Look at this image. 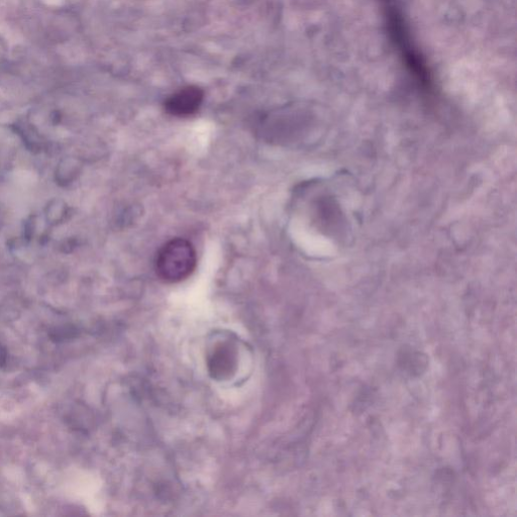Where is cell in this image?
Instances as JSON below:
<instances>
[{
	"mask_svg": "<svg viewBox=\"0 0 517 517\" xmlns=\"http://www.w3.org/2000/svg\"><path fill=\"white\" fill-rule=\"evenodd\" d=\"M204 98L197 86H186L173 93L165 101V111L177 118H187L198 112Z\"/></svg>",
	"mask_w": 517,
	"mask_h": 517,
	"instance_id": "2",
	"label": "cell"
},
{
	"mask_svg": "<svg viewBox=\"0 0 517 517\" xmlns=\"http://www.w3.org/2000/svg\"><path fill=\"white\" fill-rule=\"evenodd\" d=\"M196 264L197 255L193 245L185 239L176 238L159 250L155 268L164 282L179 283L194 272Z\"/></svg>",
	"mask_w": 517,
	"mask_h": 517,
	"instance_id": "1",
	"label": "cell"
}]
</instances>
